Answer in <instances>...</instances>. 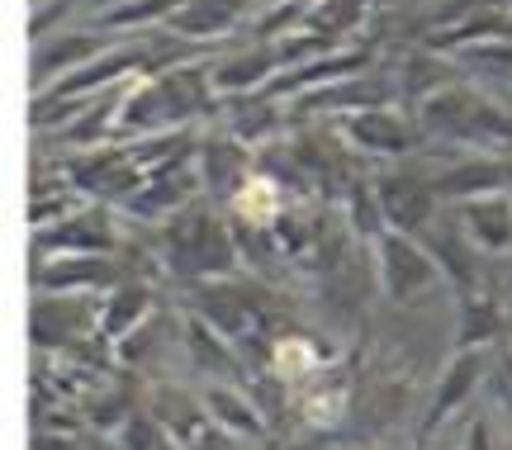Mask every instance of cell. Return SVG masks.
<instances>
[{
  "label": "cell",
  "mask_w": 512,
  "mask_h": 450,
  "mask_svg": "<svg viewBox=\"0 0 512 450\" xmlns=\"http://www.w3.org/2000/svg\"><path fill=\"white\" fill-rule=\"evenodd\" d=\"M460 67L512 76V38H494V43H475V48H465V53H460Z\"/></svg>",
  "instance_id": "f546056e"
},
{
  "label": "cell",
  "mask_w": 512,
  "mask_h": 450,
  "mask_svg": "<svg viewBox=\"0 0 512 450\" xmlns=\"http://www.w3.org/2000/svg\"><path fill=\"white\" fill-rule=\"evenodd\" d=\"M418 119H408L399 105H380V109H361L342 119V138H347L361 157H389L399 162L418 147Z\"/></svg>",
  "instance_id": "ba28073f"
},
{
  "label": "cell",
  "mask_w": 512,
  "mask_h": 450,
  "mask_svg": "<svg viewBox=\"0 0 512 450\" xmlns=\"http://www.w3.org/2000/svg\"><path fill=\"white\" fill-rule=\"evenodd\" d=\"M375 199H380V214H384V228L394 233H413V237H427L437 228V185L432 176H418V171H384L375 176Z\"/></svg>",
  "instance_id": "5b68a950"
},
{
  "label": "cell",
  "mask_w": 512,
  "mask_h": 450,
  "mask_svg": "<svg viewBox=\"0 0 512 450\" xmlns=\"http://www.w3.org/2000/svg\"><path fill=\"white\" fill-rule=\"evenodd\" d=\"M422 138H437L451 147H475V152H512V109L484 100L470 86H446L418 105Z\"/></svg>",
  "instance_id": "7a4b0ae2"
},
{
  "label": "cell",
  "mask_w": 512,
  "mask_h": 450,
  "mask_svg": "<svg viewBox=\"0 0 512 450\" xmlns=\"http://www.w3.org/2000/svg\"><path fill=\"white\" fill-rule=\"evenodd\" d=\"M147 318H152V289H147V280L124 275V280L100 299V327H95V337L124 342L128 332H138Z\"/></svg>",
  "instance_id": "ffe728a7"
},
{
  "label": "cell",
  "mask_w": 512,
  "mask_h": 450,
  "mask_svg": "<svg viewBox=\"0 0 512 450\" xmlns=\"http://www.w3.org/2000/svg\"><path fill=\"white\" fill-rule=\"evenodd\" d=\"M181 342H185V356H190V365L200 370V375L209 379H228L233 370H238V342H228L219 327H209L204 318H190L181 332Z\"/></svg>",
  "instance_id": "603a6c76"
},
{
  "label": "cell",
  "mask_w": 512,
  "mask_h": 450,
  "mask_svg": "<svg viewBox=\"0 0 512 450\" xmlns=\"http://www.w3.org/2000/svg\"><path fill=\"white\" fill-rule=\"evenodd\" d=\"M119 233H114L110 214L100 204H81L76 214L57 218L48 228H34V261L43 256H114Z\"/></svg>",
  "instance_id": "52a82bcc"
},
{
  "label": "cell",
  "mask_w": 512,
  "mask_h": 450,
  "mask_svg": "<svg viewBox=\"0 0 512 450\" xmlns=\"http://www.w3.org/2000/svg\"><path fill=\"white\" fill-rule=\"evenodd\" d=\"M370 5H375V0H318L309 10V19H304V29L332 38V43H342L347 34H356V29L366 24Z\"/></svg>",
  "instance_id": "4316f807"
},
{
  "label": "cell",
  "mask_w": 512,
  "mask_h": 450,
  "mask_svg": "<svg viewBox=\"0 0 512 450\" xmlns=\"http://www.w3.org/2000/svg\"><path fill=\"white\" fill-rule=\"evenodd\" d=\"M294 105L304 114H361V109H380V105H394V81L389 76H375V72H356V76H342V81H328V86L309 90L299 95Z\"/></svg>",
  "instance_id": "9a60e30c"
},
{
  "label": "cell",
  "mask_w": 512,
  "mask_h": 450,
  "mask_svg": "<svg viewBox=\"0 0 512 450\" xmlns=\"http://www.w3.org/2000/svg\"><path fill=\"white\" fill-rule=\"evenodd\" d=\"M271 0H185L171 15L166 29H176L190 43H219L223 34H233L238 24H252Z\"/></svg>",
  "instance_id": "5bb4252c"
},
{
  "label": "cell",
  "mask_w": 512,
  "mask_h": 450,
  "mask_svg": "<svg viewBox=\"0 0 512 450\" xmlns=\"http://www.w3.org/2000/svg\"><path fill=\"white\" fill-rule=\"evenodd\" d=\"M181 450H242V436H233V432H223V427H200V432L190 436Z\"/></svg>",
  "instance_id": "4dcf8cb0"
},
{
  "label": "cell",
  "mask_w": 512,
  "mask_h": 450,
  "mask_svg": "<svg viewBox=\"0 0 512 450\" xmlns=\"http://www.w3.org/2000/svg\"><path fill=\"white\" fill-rule=\"evenodd\" d=\"M456 223H460V233L470 237L479 252H489V256L512 252V195L508 190L456 204Z\"/></svg>",
  "instance_id": "ac0fdd59"
},
{
  "label": "cell",
  "mask_w": 512,
  "mask_h": 450,
  "mask_svg": "<svg viewBox=\"0 0 512 450\" xmlns=\"http://www.w3.org/2000/svg\"><path fill=\"white\" fill-rule=\"evenodd\" d=\"M503 337V308L489 299V294H479V289H470V294H460V323H456V346L465 351H484L489 342H498Z\"/></svg>",
  "instance_id": "484cf974"
},
{
  "label": "cell",
  "mask_w": 512,
  "mask_h": 450,
  "mask_svg": "<svg viewBox=\"0 0 512 450\" xmlns=\"http://www.w3.org/2000/svg\"><path fill=\"white\" fill-rule=\"evenodd\" d=\"M185 0H119V5H105L95 15V29H124V34H152V29H166L171 15L181 10Z\"/></svg>",
  "instance_id": "d4e9b609"
},
{
  "label": "cell",
  "mask_w": 512,
  "mask_h": 450,
  "mask_svg": "<svg viewBox=\"0 0 512 450\" xmlns=\"http://www.w3.org/2000/svg\"><path fill=\"white\" fill-rule=\"evenodd\" d=\"M195 166H200V185H209L214 199H233L252 185V152L242 138L233 133H214V138H200L195 147Z\"/></svg>",
  "instance_id": "4fadbf2b"
},
{
  "label": "cell",
  "mask_w": 512,
  "mask_h": 450,
  "mask_svg": "<svg viewBox=\"0 0 512 450\" xmlns=\"http://www.w3.org/2000/svg\"><path fill=\"white\" fill-rule=\"evenodd\" d=\"M484 375H489V351H470V346L460 351L456 346V356L446 360L441 375H437V389H432V403H427V417H422V441L437 436L441 427L479 394Z\"/></svg>",
  "instance_id": "9c48e42d"
},
{
  "label": "cell",
  "mask_w": 512,
  "mask_h": 450,
  "mask_svg": "<svg viewBox=\"0 0 512 450\" xmlns=\"http://www.w3.org/2000/svg\"><path fill=\"white\" fill-rule=\"evenodd\" d=\"M110 48L100 34H86V29H76V34H48L38 38L34 48H29V86H34V95H43L48 86H57L62 76H72L76 67H86L91 57H100Z\"/></svg>",
  "instance_id": "8fae6325"
},
{
  "label": "cell",
  "mask_w": 512,
  "mask_h": 450,
  "mask_svg": "<svg viewBox=\"0 0 512 450\" xmlns=\"http://www.w3.org/2000/svg\"><path fill=\"white\" fill-rule=\"evenodd\" d=\"M86 327H100V304L86 308V294H38L29 304L34 346H72L86 337Z\"/></svg>",
  "instance_id": "7c38bea8"
},
{
  "label": "cell",
  "mask_w": 512,
  "mask_h": 450,
  "mask_svg": "<svg viewBox=\"0 0 512 450\" xmlns=\"http://www.w3.org/2000/svg\"><path fill=\"white\" fill-rule=\"evenodd\" d=\"M67 185L76 195H91L100 204H133V195L147 185L143 166L128 157V147H95L67 166Z\"/></svg>",
  "instance_id": "8992f818"
},
{
  "label": "cell",
  "mask_w": 512,
  "mask_h": 450,
  "mask_svg": "<svg viewBox=\"0 0 512 450\" xmlns=\"http://www.w3.org/2000/svg\"><path fill=\"white\" fill-rule=\"evenodd\" d=\"M29 5H43V0H29Z\"/></svg>",
  "instance_id": "e575fe53"
},
{
  "label": "cell",
  "mask_w": 512,
  "mask_h": 450,
  "mask_svg": "<svg viewBox=\"0 0 512 450\" xmlns=\"http://www.w3.org/2000/svg\"><path fill=\"white\" fill-rule=\"evenodd\" d=\"M432 185H437V195L446 204H465V199L512 190V152H470V157L432 171Z\"/></svg>",
  "instance_id": "30bf717a"
},
{
  "label": "cell",
  "mask_w": 512,
  "mask_h": 450,
  "mask_svg": "<svg viewBox=\"0 0 512 450\" xmlns=\"http://www.w3.org/2000/svg\"><path fill=\"white\" fill-rule=\"evenodd\" d=\"M162 261L176 280L204 285V280H228L238 266V233L223 223L209 204H185L181 214L166 218L162 228Z\"/></svg>",
  "instance_id": "6da1fadb"
},
{
  "label": "cell",
  "mask_w": 512,
  "mask_h": 450,
  "mask_svg": "<svg viewBox=\"0 0 512 450\" xmlns=\"http://www.w3.org/2000/svg\"><path fill=\"white\" fill-rule=\"evenodd\" d=\"M195 308H200L204 323L219 327L228 342H242L247 332H256V304L233 280H204V285H195Z\"/></svg>",
  "instance_id": "d6986e66"
},
{
  "label": "cell",
  "mask_w": 512,
  "mask_h": 450,
  "mask_svg": "<svg viewBox=\"0 0 512 450\" xmlns=\"http://www.w3.org/2000/svg\"><path fill=\"white\" fill-rule=\"evenodd\" d=\"M508 195H512V190H508Z\"/></svg>",
  "instance_id": "8d00e7d4"
},
{
  "label": "cell",
  "mask_w": 512,
  "mask_h": 450,
  "mask_svg": "<svg viewBox=\"0 0 512 450\" xmlns=\"http://www.w3.org/2000/svg\"><path fill=\"white\" fill-rule=\"evenodd\" d=\"M124 275L110 256H48V266H34V285L48 294H110Z\"/></svg>",
  "instance_id": "2e32d148"
},
{
  "label": "cell",
  "mask_w": 512,
  "mask_h": 450,
  "mask_svg": "<svg viewBox=\"0 0 512 450\" xmlns=\"http://www.w3.org/2000/svg\"><path fill=\"white\" fill-rule=\"evenodd\" d=\"M105 5H119V0H105Z\"/></svg>",
  "instance_id": "d590c367"
},
{
  "label": "cell",
  "mask_w": 512,
  "mask_h": 450,
  "mask_svg": "<svg viewBox=\"0 0 512 450\" xmlns=\"http://www.w3.org/2000/svg\"><path fill=\"white\" fill-rule=\"evenodd\" d=\"M280 72H285V67H280V48H275V43H242L238 53H228L214 62V86H219L223 100H238V95L266 90Z\"/></svg>",
  "instance_id": "e0dca14e"
},
{
  "label": "cell",
  "mask_w": 512,
  "mask_h": 450,
  "mask_svg": "<svg viewBox=\"0 0 512 450\" xmlns=\"http://www.w3.org/2000/svg\"><path fill=\"white\" fill-rule=\"evenodd\" d=\"M375 280H380V294L389 299L394 308H418V304H432V294L451 285L441 261L432 256V247L413 233H394L384 228L375 242Z\"/></svg>",
  "instance_id": "3957f363"
},
{
  "label": "cell",
  "mask_w": 512,
  "mask_h": 450,
  "mask_svg": "<svg viewBox=\"0 0 512 450\" xmlns=\"http://www.w3.org/2000/svg\"><path fill=\"white\" fill-rule=\"evenodd\" d=\"M498 38H512V5L503 10V34H498Z\"/></svg>",
  "instance_id": "d6a6232c"
},
{
  "label": "cell",
  "mask_w": 512,
  "mask_h": 450,
  "mask_svg": "<svg viewBox=\"0 0 512 450\" xmlns=\"http://www.w3.org/2000/svg\"><path fill=\"white\" fill-rule=\"evenodd\" d=\"M190 114H185L181 95L166 76H133L124 86V105H119V133L114 138H157V133H176Z\"/></svg>",
  "instance_id": "277c9868"
},
{
  "label": "cell",
  "mask_w": 512,
  "mask_h": 450,
  "mask_svg": "<svg viewBox=\"0 0 512 450\" xmlns=\"http://www.w3.org/2000/svg\"><path fill=\"white\" fill-rule=\"evenodd\" d=\"M200 398H204V408H209V422H214V427L242 436V441L266 436V413H261V403H256L252 394H242L238 384H204Z\"/></svg>",
  "instance_id": "44dd1931"
},
{
  "label": "cell",
  "mask_w": 512,
  "mask_h": 450,
  "mask_svg": "<svg viewBox=\"0 0 512 450\" xmlns=\"http://www.w3.org/2000/svg\"><path fill=\"white\" fill-rule=\"evenodd\" d=\"M294 5H304V10H313V5H318V0H294Z\"/></svg>",
  "instance_id": "836d02e7"
},
{
  "label": "cell",
  "mask_w": 512,
  "mask_h": 450,
  "mask_svg": "<svg viewBox=\"0 0 512 450\" xmlns=\"http://www.w3.org/2000/svg\"><path fill=\"white\" fill-rule=\"evenodd\" d=\"M119 450H181V446H176L171 432L157 422V413H133L124 427H119Z\"/></svg>",
  "instance_id": "83f0119b"
},
{
  "label": "cell",
  "mask_w": 512,
  "mask_h": 450,
  "mask_svg": "<svg viewBox=\"0 0 512 450\" xmlns=\"http://www.w3.org/2000/svg\"><path fill=\"white\" fill-rule=\"evenodd\" d=\"M503 5H508V0H441L437 10H432V34L460 29V24H470V19H479V15H494Z\"/></svg>",
  "instance_id": "f1b7e54d"
},
{
  "label": "cell",
  "mask_w": 512,
  "mask_h": 450,
  "mask_svg": "<svg viewBox=\"0 0 512 450\" xmlns=\"http://www.w3.org/2000/svg\"><path fill=\"white\" fill-rule=\"evenodd\" d=\"M285 124L280 114V95L271 90H256V95H238L228 100V133L242 138L247 147H261L266 138H275V128Z\"/></svg>",
  "instance_id": "cb8c5ba5"
},
{
  "label": "cell",
  "mask_w": 512,
  "mask_h": 450,
  "mask_svg": "<svg viewBox=\"0 0 512 450\" xmlns=\"http://www.w3.org/2000/svg\"><path fill=\"white\" fill-rule=\"evenodd\" d=\"M460 450H494V427H489V417H475V422H470Z\"/></svg>",
  "instance_id": "1f68e13d"
},
{
  "label": "cell",
  "mask_w": 512,
  "mask_h": 450,
  "mask_svg": "<svg viewBox=\"0 0 512 450\" xmlns=\"http://www.w3.org/2000/svg\"><path fill=\"white\" fill-rule=\"evenodd\" d=\"M394 95H399L403 105H413L418 109L427 95H437V90L446 86H456V67L446 62V53H432V48H418V53H408L394 67Z\"/></svg>",
  "instance_id": "7402d4cb"
}]
</instances>
